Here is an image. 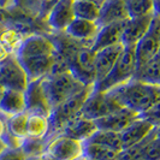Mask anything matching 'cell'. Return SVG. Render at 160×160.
<instances>
[{"label":"cell","mask_w":160,"mask_h":160,"mask_svg":"<svg viewBox=\"0 0 160 160\" xmlns=\"http://www.w3.org/2000/svg\"><path fill=\"white\" fill-rule=\"evenodd\" d=\"M111 90L118 96L124 107L135 111L140 116L160 101V86L141 82L135 78Z\"/></svg>","instance_id":"cell-1"},{"label":"cell","mask_w":160,"mask_h":160,"mask_svg":"<svg viewBox=\"0 0 160 160\" xmlns=\"http://www.w3.org/2000/svg\"><path fill=\"white\" fill-rule=\"evenodd\" d=\"M93 92L94 84H87L80 93L71 96L70 99L65 100L64 102L53 108L49 116V134L47 136V141L53 136L60 134L65 125L80 114L83 105L86 104L87 99Z\"/></svg>","instance_id":"cell-2"},{"label":"cell","mask_w":160,"mask_h":160,"mask_svg":"<svg viewBox=\"0 0 160 160\" xmlns=\"http://www.w3.org/2000/svg\"><path fill=\"white\" fill-rule=\"evenodd\" d=\"M137 71L135 46H124V51L104 80L94 84L95 92H107L134 80Z\"/></svg>","instance_id":"cell-3"},{"label":"cell","mask_w":160,"mask_h":160,"mask_svg":"<svg viewBox=\"0 0 160 160\" xmlns=\"http://www.w3.org/2000/svg\"><path fill=\"white\" fill-rule=\"evenodd\" d=\"M46 89L52 107L64 102L65 100L80 93L87 84L81 82L71 71H64L51 75L45 78Z\"/></svg>","instance_id":"cell-4"},{"label":"cell","mask_w":160,"mask_h":160,"mask_svg":"<svg viewBox=\"0 0 160 160\" xmlns=\"http://www.w3.org/2000/svg\"><path fill=\"white\" fill-rule=\"evenodd\" d=\"M60 54L66 59L70 71L81 82H83L84 84L95 83V57L92 48L83 46Z\"/></svg>","instance_id":"cell-5"},{"label":"cell","mask_w":160,"mask_h":160,"mask_svg":"<svg viewBox=\"0 0 160 160\" xmlns=\"http://www.w3.org/2000/svg\"><path fill=\"white\" fill-rule=\"evenodd\" d=\"M123 107L124 106L122 104V101L114 94L113 90H107V92L94 90L87 99L86 104L83 105L80 114L84 118L96 120L116 112Z\"/></svg>","instance_id":"cell-6"},{"label":"cell","mask_w":160,"mask_h":160,"mask_svg":"<svg viewBox=\"0 0 160 160\" xmlns=\"http://www.w3.org/2000/svg\"><path fill=\"white\" fill-rule=\"evenodd\" d=\"M84 143L63 134L48 140L45 155L53 160H76L83 157Z\"/></svg>","instance_id":"cell-7"},{"label":"cell","mask_w":160,"mask_h":160,"mask_svg":"<svg viewBox=\"0 0 160 160\" xmlns=\"http://www.w3.org/2000/svg\"><path fill=\"white\" fill-rule=\"evenodd\" d=\"M0 84L5 89L25 92L29 77L16 56H8L0 60Z\"/></svg>","instance_id":"cell-8"},{"label":"cell","mask_w":160,"mask_h":160,"mask_svg":"<svg viewBox=\"0 0 160 160\" xmlns=\"http://www.w3.org/2000/svg\"><path fill=\"white\" fill-rule=\"evenodd\" d=\"M45 78L29 81V84L25 89V104H27V112L41 114L48 117L53 111L52 104L49 101V98L46 89Z\"/></svg>","instance_id":"cell-9"},{"label":"cell","mask_w":160,"mask_h":160,"mask_svg":"<svg viewBox=\"0 0 160 160\" xmlns=\"http://www.w3.org/2000/svg\"><path fill=\"white\" fill-rule=\"evenodd\" d=\"M57 52L58 49L54 41H52L46 36L34 35L25 39L19 45L16 57L18 59H25V58H34V57L54 56Z\"/></svg>","instance_id":"cell-10"},{"label":"cell","mask_w":160,"mask_h":160,"mask_svg":"<svg viewBox=\"0 0 160 160\" xmlns=\"http://www.w3.org/2000/svg\"><path fill=\"white\" fill-rule=\"evenodd\" d=\"M123 51H124V45L120 42V43L94 52V57H95V83L104 80L108 75V72L112 70L114 64L119 59Z\"/></svg>","instance_id":"cell-11"},{"label":"cell","mask_w":160,"mask_h":160,"mask_svg":"<svg viewBox=\"0 0 160 160\" xmlns=\"http://www.w3.org/2000/svg\"><path fill=\"white\" fill-rule=\"evenodd\" d=\"M73 19V0H57L48 11L47 23L56 32H65Z\"/></svg>","instance_id":"cell-12"},{"label":"cell","mask_w":160,"mask_h":160,"mask_svg":"<svg viewBox=\"0 0 160 160\" xmlns=\"http://www.w3.org/2000/svg\"><path fill=\"white\" fill-rule=\"evenodd\" d=\"M140 114L128 107H123L116 112L111 113L106 117L99 118L94 120L98 127V130H106V131H114L122 132L124 129H127L137 118Z\"/></svg>","instance_id":"cell-13"},{"label":"cell","mask_w":160,"mask_h":160,"mask_svg":"<svg viewBox=\"0 0 160 160\" xmlns=\"http://www.w3.org/2000/svg\"><path fill=\"white\" fill-rule=\"evenodd\" d=\"M99 30H100V25L95 21L75 18L65 29L64 32L75 41H78L84 46L92 47V43L95 40Z\"/></svg>","instance_id":"cell-14"},{"label":"cell","mask_w":160,"mask_h":160,"mask_svg":"<svg viewBox=\"0 0 160 160\" xmlns=\"http://www.w3.org/2000/svg\"><path fill=\"white\" fill-rule=\"evenodd\" d=\"M153 17H154V12L142 17L129 18L123 30L122 43L124 46H136L137 42L149 30Z\"/></svg>","instance_id":"cell-15"},{"label":"cell","mask_w":160,"mask_h":160,"mask_svg":"<svg viewBox=\"0 0 160 160\" xmlns=\"http://www.w3.org/2000/svg\"><path fill=\"white\" fill-rule=\"evenodd\" d=\"M155 128L157 127L152 122H149L148 119L140 116L136 120H134L129 125L128 128L124 129L122 132H119L123 148H128V147L140 143L146 137L149 136L155 130Z\"/></svg>","instance_id":"cell-16"},{"label":"cell","mask_w":160,"mask_h":160,"mask_svg":"<svg viewBox=\"0 0 160 160\" xmlns=\"http://www.w3.org/2000/svg\"><path fill=\"white\" fill-rule=\"evenodd\" d=\"M128 21V19H127ZM127 21L120 22H113V23L106 24L100 28V30L96 35L95 40L92 43V51L96 52L99 49L110 47L113 45H117L122 42V35Z\"/></svg>","instance_id":"cell-17"},{"label":"cell","mask_w":160,"mask_h":160,"mask_svg":"<svg viewBox=\"0 0 160 160\" xmlns=\"http://www.w3.org/2000/svg\"><path fill=\"white\" fill-rule=\"evenodd\" d=\"M127 19H129L127 0H105L100 6V15L96 22L101 28L106 24Z\"/></svg>","instance_id":"cell-18"},{"label":"cell","mask_w":160,"mask_h":160,"mask_svg":"<svg viewBox=\"0 0 160 160\" xmlns=\"http://www.w3.org/2000/svg\"><path fill=\"white\" fill-rule=\"evenodd\" d=\"M96 131H98V127L94 120L84 118L83 116L78 114L76 118H73L71 122H69L65 125L60 134L82 142H86Z\"/></svg>","instance_id":"cell-19"},{"label":"cell","mask_w":160,"mask_h":160,"mask_svg":"<svg viewBox=\"0 0 160 160\" xmlns=\"http://www.w3.org/2000/svg\"><path fill=\"white\" fill-rule=\"evenodd\" d=\"M23 112H27L24 92L15 89H5L0 99V113L8 118Z\"/></svg>","instance_id":"cell-20"},{"label":"cell","mask_w":160,"mask_h":160,"mask_svg":"<svg viewBox=\"0 0 160 160\" xmlns=\"http://www.w3.org/2000/svg\"><path fill=\"white\" fill-rule=\"evenodd\" d=\"M135 80L160 86V53L146 65L137 69Z\"/></svg>","instance_id":"cell-21"},{"label":"cell","mask_w":160,"mask_h":160,"mask_svg":"<svg viewBox=\"0 0 160 160\" xmlns=\"http://www.w3.org/2000/svg\"><path fill=\"white\" fill-rule=\"evenodd\" d=\"M27 132L28 137L32 138H47L49 134V118L41 114L29 113Z\"/></svg>","instance_id":"cell-22"},{"label":"cell","mask_w":160,"mask_h":160,"mask_svg":"<svg viewBox=\"0 0 160 160\" xmlns=\"http://www.w3.org/2000/svg\"><path fill=\"white\" fill-rule=\"evenodd\" d=\"M75 18L88 21H98L100 15V6L90 0H73Z\"/></svg>","instance_id":"cell-23"},{"label":"cell","mask_w":160,"mask_h":160,"mask_svg":"<svg viewBox=\"0 0 160 160\" xmlns=\"http://www.w3.org/2000/svg\"><path fill=\"white\" fill-rule=\"evenodd\" d=\"M84 143V152L83 157L90 158L94 160H114L116 157L118 155L119 152H116L111 148L102 146V144L94 143V142H89L86 141Z\"/></svg>","instance_id":"cell-24"},{"label":"cell","mask_w":160,"mask_h":160,"mask_svg":"<svg viewBox=\"0 0 160 160\" xmlns=\"http://www.w3.org/2000/svg\"><path fill=\"white\" fill-rule=\"evenodd\" d=\"M89 142H94L106 146L108 148H111L116 152H120L123 149V144H122V138H120L119 132H114V131H106V130H98L93 136L89 140Z\"/></svg>","instance_id":"cell-25"},{"label":"cell","mask_w":160,"mask_h":160,"mask_svg":"<svg viewBox=\"0 0 160 160\" xmlns=\"http://www.w3.org/2000/svg\"><path fill=\"white\" fill-rule=\"evenodd\" d=\"M28 118L29 113L23 112L19 114H15L12 117L6 118V130L11 132L12 135L19 137V138H25L28 137L27 128H28Z\"/></svg>","instance_id":"cell-26"},{"label":"cell","mask_w":160,"mask_h":160,"mask_svg":"<svg viewBox=\"0 0 160 160\" xmlns=\"http://www.w3.org/2000/svg\"><path fill=\"white\" fill-rule=\"evenodd\" d=\"M129 18H136L154 12V0H127Z\"/></svg>","instance_id":"cell-27"},{"label":"cell","mask_w":160,"mask_h":160,"mask_svg":"<svg viewBox=\"0 0 160 160\" xmlns=\"http://www.w3.org/2000/svg\"><path fill=\"white\" fill-rule=\"evenodd\" d=\"M155 135V130L148 137H146L143 141H141L140 143L131 146L128 148H123L118 155L116 157L114 160H143V149L146 144L151 141V138Z\"/></svg>","instance_id":"cell-28"},{"label":"cell","mask_w":160,"mask_h":160,"mask_svg":"<svg viewBox=\"0 0 160 160\" xmlns=\"http://www.w3.org/2000/svg\"><path fill=\"white\" fill-rule=\"evenodd\" d=\"M47 138H32L25 137L22 143V152L25 157H36V155H43L47 147Z\"/></svg>","instance_id":"cell-29"},{"label":"cell","mask_w":160,"mask_h":160,"mask_svg":"<svg viewBox=\"0 0 160 160\" xmlns=\"http://www.w3.org/2000/svg\"><path fill=\"white\" fill-rule=\"evenodd\" d=\"M143 160H160V136L157 134L146 144L143 149Z\"/></svg>","instance_id":"cell-30"},{"label":"cell","mask_w":160,"mask_h":160,"mask_svg":"<svg viewBox=\"0 0 160 160\" xmlns=\"http://www.w3.org/2000/svg\"><path fill=\"white\" fill-rule=\"evenodd\" d=\"M5 144L8 146V149H21L22 147V143H23V138H19V137L12 135L11 132H8V130L4 131L2 136L0 137Z\"/></svg>","instance_id":"cell-31"},{"label":"cell","mask_w":160,"mask_h":160,"mask_svg":"<svg viewBox=\"0 0 160 160\" xmlns=\"http://www.w3.org/2000/svg\"><path fill=\"white\" fill-rule=\"evenodd\" d=\"M141 117L148 119L149 122H152L155 127H158L160 124V101H158L154 106H152L148 111L142 113Z\"/></svg>","instance_id":"cell-32"},{"label":"cell","mask_w":160,"mask_h":160,"mask_svg":"<svg viewBox=\"0 0 160 160\" xmlns=\"http://www.w3.org/2000/svg\"><path fill=\"white\" fill-rule=\"evenodd\" d=\"M25 158L22 149H8L0 157V160H25Z\"/></svg>","instance_id":"cell-33"},{"label":"cell","mask_w":160,"mask_h":160,"mask_svg":"<svg viewBox=\"0 0 160 160\" xmlns=\"http://www.w3.org/2000/svg\"><path fill=\"white\" fill-rule=\"evenodd\" d=\"M5 130H6V117L0 113V137L2 136Z\"/></svg>","instance_id":"cell-34"},{"label":"cell","mask_w":160,"mask_h":160,"mask_svg":"<svg viewBox=\"0 0 160 160\" xmlns=\"http://www.w3.org/2000/svg\"><path fill=\"white\" fill-rule=\"evenodd\" d=\"M8 149V146H6V144H5V142H4V141H2L1 138H0V157H1V155H2L4 153L6 152Z\"/></svg>","instance_id":"cell-35"},{"label":"cell","mask_w":160,"mask_h":160,"mask_svg":"<svg viewBox=\"0 0 160 160\" xmlns=\"http://www.w3.org/2000/svg\"><path fill=\"white\" fill-rule=\"evenodd\" d=\"M154 13L160 16V0H154Z\"/></svg>","instance_id":"cell-36"},{"label":"cell","mask_w":160,"mask_h":160,"mask_svg":"<svg viewBox=\"0 0 160 160\" xmlns=\"http://www.w3.org/2000/svg\"><path fill=\"white\" fill-rule=\"evenodd\" d=\"M12 1H13V0H0V6H1V8H6V6H8Z\"/></svg>","instance_id":"cell-37"},{"label":"cell","mask_w":160,"mask_h":160,"mask_svg":"<svg viewBox=\"0 0 160 160\" xmlns=\"http://www.w3.org/2000/svg\"><path fill=\"white\" fill-rule=\"evenodd\" d=\"M25 160H45L43 155H36V157H27Z\"/></svg>","instance_id":"cell-38"},{"label":"cell","mask_w":160,"mask_h":160,"mask_svg":"<svg viewBox=\"0 0 160 160\" xmlns=\"http://www.w3.org/2000/svg\"><path fill=\"white\" fill-rule=\"evenodd\" d=\"M4 92H5V88L0 84V99H1V96H2V94H4Z\"/></svg>","instance_id":"cell-39"},{"label":"cell","mask_w":160,"mask_h":160,"mask_svg":"<svg viewBox=\"0 0 160 160\" xmlns=\"http://www.w3.org/2000/svg\"><path fill=\"white\" fill-rule=\"evenodd\" d=\"M155 134H157L158 136H160V124L155 128Z\"/></svg>","instance_id":"cell-40"},{"label":"cell","mask_w":160,"mask_h":160,"mask_svg":"<svg viewBox=\"0 0 160 160\" xmlns=\"http://www.w3.org/2000/svg\"><path fill=\"white\" fill-rule=\"evenodd\" d=\"M83 160H94V159H90V158H86V157H83Z\"/></svg>","instance_id":"cell-41"},{"label":"cell","mask_w":160,"mask_h":160,"mask_svg":"<svg viewBox=\"0 0 160 160\" xmlns=\"http://www.w3.org/2000/svg\"><path fill=\"white\" fill-rule=\"evenodd\" d=\"M76 160H83V157H82V158H80V159H76Z\"/></svg>","instance_id":"cell-42"}]
</instances>
